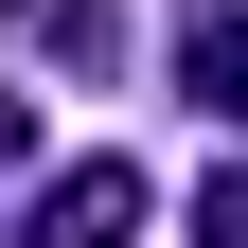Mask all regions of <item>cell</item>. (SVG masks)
I'll return each instance as SVG.
<instances>
[{
	"label": "cell",
	"instance_id": "1",
	"mask_svg": "<svg viewBox=\"0 0 248 248\" xmlns=\"http://www.w3.org/2000/svg\"><path fill=\"white\" fill-rule=\"evenodd\" d=\"M142 160H107V142H89V160H53L36 195H18V248H142Z\"/></svg>",
	"mask_w": 248,
	"mask_h": 248
},
{
	"label": "cell",
	"instance_id": "2",
	"mask_svg": "<svg viewBox=\"0 0 248 248\" xmlns=\"http://www.w3.org/2000/svg\"><path fill=\"white\" fill-rule=\"evenodd\" d=\"M177 89H195L213 124H248V0H195V18H177Z\"/></svg>",
	"mask_w": 248,
	"mask_h": 248
},
{
	"label": "cell",
	"instance_id": "3",
	"mask_svg": "<svg viewBox=\"0 0 248 248\" xmlns=\"http://www.w3.org/2000/svg\"><path fill=\"white\" fill-rule=\"evenodd\" d=\"M0 36H18V53H71V71H107V53H124V0H0Z\"/></svg>",
	"mask_w": 248,
	"mask_h": 248
},
{
	"label": "cell",
	"instance_id": "4",
	"mask_svg": "<svg viewBox=\"0 0 248 248\" xmlns=\"http://www.w3.org/2000/svg\"><path fill=\"white\" fill-rule=\"evenodd\" d=\"M195 248H248V177H213V195H195Z\"/></svg>",
	"mask_w": 248,
	"mask_h": 248
},
{
	"label": "cell",
	"instance_id": "5",
	"mask_svg": "<svg viewBox=\"0 0 248 248\" xmlns=\"http://www.w3.org/2000/svg\"><path fill=\"white\" fill-rule=\"evenodd\" d=\"M18 160H36V89H0V177H18Z\"/></svg>",
	"mask_w": 248,
	"mask_h": 248
}]
</instances>
